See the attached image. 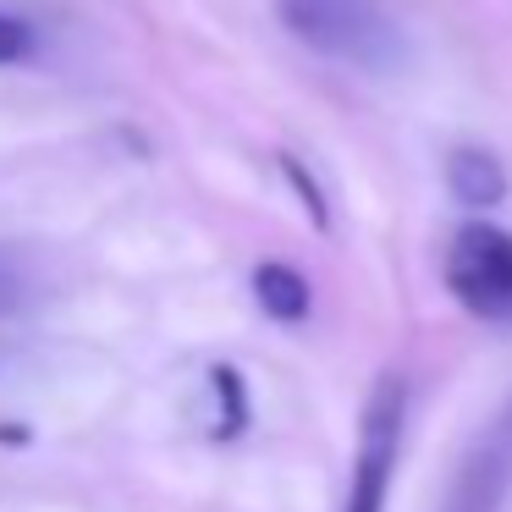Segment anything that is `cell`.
<instances>
[{"mask_svg": "<svg viewBox=\"0 0 512 512\" xmlns=\"http://www.w3.org/2000/svg\"><path fill=\"white\" fill-rule=\"evenodd\" d=\"M276 12L314 56L364 72H386L402 56V34L391 12H380V0H276Z\"/></svg>", "mask_w": 512, "mask_h": 512, "instance_id": "cell-1", "label": "cell"}, {"mask_svg": "<svg viewBox=\"0 0 512 512\" xmlns=\"http://www.w3.org/2000/svg\"><path fill=\"white\" fill-rule=\"evenodd\" d=\"M446 182H452L457 204H468V210H490V204L507 199V171H501V160L490 155L485 144L452 149V160H446Z\"/></svg>", "mask_w": 512, "mask_h": 512, "instance_id": "cell-5", "label": "cell"}, {"mask_svg": "<svg viewBox=\"0 0 512 512\" xmlns=\"http://www.w3.org/2000/svg\"><path fill=\"white\" fill-rule=\"evenodd\" d=\"M287 171H292V182H298V199H303V204H309V215H314V221H320V226H325V204H320V193H314V182H309V171H303V166H298V160H287Z\"/></svg>", "mask_w": 512, "mask_h": 512, "instance_id": "cell-8", "label": "cell"}, {"mask_svg": "<svg viewBox=\"0 0 512 512\" xmlns=\"http://www.w3.org/2000/svg\"><path fill=\"white\" fill-rule=\"evenodd\" d=\"M507 490H512V397L490 413L474 446L463 452V468H457L441 512H501Z\"/></svg>", "mask_w": 512, "mask_h": 512, "instance_id": "cell-4", "label": "cell"}, {"mask_svg": "<svg viewBox=\"0 0 512 512\" xmlns=\"http://www.w3.org/2000/svg\"><path fill=\"white\" fill-rule=\"evenodd\" d=\"M446 287L479 320H512V232L468 221L446 248Z\"/></svg>", "mask_w": 512, "mask_h": 512, "instance_id": "cell-2", "label": "cell"}, {"mask_svg": "<svg viewBox=\"0 0 512 512\" xmlns=\"http://www.w3.org/2000/svg\"><path fill=\"white\" fill-rule=\"evenodd\" d=\"M254 298H259V309H265L270 320L292 325V320L309 314V281H303L292 265H276V259H270V265L254 270Z\"/></svg>", "mask_w": 512, "mask_h": 512, "instance_id": "cell-6", "label": "cell"}, {"mask_svg": "<svg viewBox=\"0 0 512 512\" xmlns=\"http://www.w3.org/2000/svg\"><path fill=\"white\" fill-rule=\"evenodd\" d=\"M402 419H408V386H402V375H380L375 391L364 397L353 490H347L342 512H386L391 468H397V446H402Z\"/></svg>", "mask_w": 512, "mask_h": 512, "instance_id": "cell-3", "label": "cell"}, {"mask_svg": "<svg viewBox=\"0 0 512 512\" xmlns=\"http://www.w3.org/2000/svg\"><path fill=\"white\" fill-rule=\"evenodd\" d=\"M34 56V28L23 23V17L0 12V67H12V61Z\"/></svg>", "mask_w": 512, "mask_h": 512, "instance_id": "cell-7", "label": "cell"}]
</instances>
